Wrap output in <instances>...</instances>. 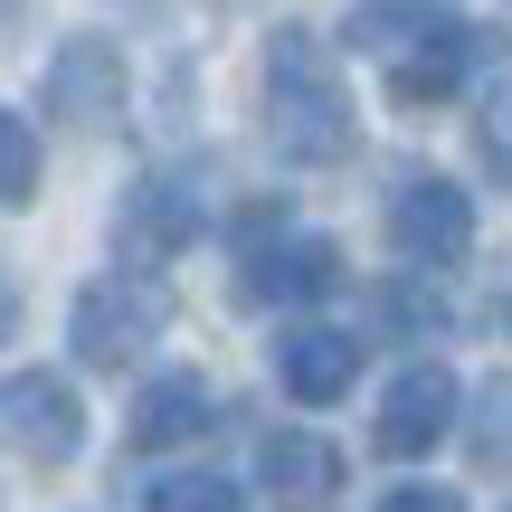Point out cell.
<instances>
[{"label": "cell", "mask_w": 512, "mask_h": 512, "mask_svg": "<svg viewBox=\"0 0 512 512\" xmlns=\"http://www.w3.org/2000/svg\"><path fill=\"white\" fill-rule=\"evenodd\" d=\"M266 143L285 152V162H304V171L351 162V143H361L351 86H342L332 48L304 29V19H285V29L266 38Z\"/></svg>", "instance_id": "6da1fadb"}, {"label": "cell", "mask_w": 512, "mask_h": 512, "mask_svg": "<svg viewBox=\"0 0 512 512\" xmlns=\"http://www.w3.org/2000/svg\"><path fill=\"white\" fill-rule=\"evenodd\" d=\"M162 332H171V285H162V275H105V285H76V313H67V351H76V361L124 370V361H143Z\"/></svg>", "instance_id": "7a4b0ae2"}, {"label": "cell", "mask_w": 512, "mask_h": 512, "mask_svg": "<svg viewBox=\"0 0 512 512\" xmlns=\"http://www.w3.org/2000/svg\"><path fill=\"white\" fill-rule=\"evenodd\" d=\"M512 57V38L503 29H484V19H446V29H427L418 48H399V67H389V105H446V95L465 86V76H484V67H503Z\"/></svg>", "instance_id": "3957f363"}, {"label": "cell", "mask_w": 512, "mask_h": 512, "mask_svg": "<svg viewBox=\"0 0 512 512\" xmlns=\"http://www.w3.org/2000/svg\"><path fill=\"white\" fill-rule=\"evenodd\" d=\"M456 408H465L456 370L418 351V361H408L399 380H389L380 418H370V446H380L389 465H408V456H427V446H446V437H456Z\"/></svg>", "instance_id": "277c9868"}, {"label": "cell", "mask_w": 512, "mask_h": 512, "mask_svg": "<svg viewBox=\"0 0 512 512\" xmlns=\"http://www.w3.org/2000/svg\"><path fill=\"white\" fill-rule=\"evenodd\" d=\"M389 247H399L408 266H465V247H475L465 190L446 181V171H408V181L389 190Z\"/></svg>", "instance_id": "5b68a950"}, {"label": "cell", "mask_w": 512, "mask_h": 512, "mask_svg": "<svg viewBox=\"0 0 512 512\" xmlns=\"http://www.w3.org/2000/svg\"><path fill=\"white\" fill-rule=\"evenodd\" d=\"M200 181L190 171H143V181L124 190V209H114V247L133 256V266H171L190 238H200Z\"/></svg>", "instance_id": "8992f818"}, {"label": "cell", "mask_w": 512, "mask_h": 512, "mask_svg": "<svg viewBox=\"0 0 512 512\" xmlns=\"http://www.w3.org/2000/svg\"><path fill=\"white\" fill-rule=\"evenodd\" d=\"M10 446L29 465H76V446H86V399H76L57 370H10Z\"/></svg>", "instance_id": "52a82bcc"}, {"label": "cell", "mask_w": 512, "mask_h": 512, "mask_svg": "<svg viewBox=\"0 0 512 512\" xmlns=\"http://www.w3.org/2000/svg\"><path fill=\"white\" fill-rule=\"evenodd\" d=\"M38 105L57 114V124H114L124 114V48L114 38H67V48L48 57V95Z\"/></svg>", "instance_id": "ba28073f"}, {"label": "cell", "mask_w": 512, "mask_h": 512, "mask_svg": "<svg viewBox=\"0 0 512 512\" xmlns=\"http://www.w3.org/2000/svg\"><path fill=\"white\" fill-rule=\"evenodd\" d=\"M256 484H266L275 512H332V494H342V446L313 437V427H275L256 446Z\"/></svg>", "instance_id": "9c48e42d"}, {"label": "cell", "mask_w": 512, "mask_h": 512, "mask_svg": "<svg viewBox=\"0 0 512 512\" xmlns=\"http://www.w3.org/2000/svg\"><path fill=\"white\" fill-rule=\"evenodd\" d=\"M332 285H342V247L304 238V228H275L266 247H247V275H238L247 304H313V294H332Z\"/></svg>", "instance_id": "30bf717a"}, {"label": "cell", "mask_w": 512, "mask_h": 512, "mask_svg": "<svg viewBox=\"0 0 512 512\" xmlns=\"http://www.w3.org/2000/svg\"><path fill=\"white\" fill-rule=\"evenodd\" d=\"M275 380H285V399L332 408V399H351V380H361V351H351V332H332V323H294V332H275Z\"/></svg>", "instance_id": "8fae6325"}, {"label": "cell", "mask_w": 512, "mask_h": 512, "mask_svg": "<svg viewBox=\"0 0 512 512\" xmlns=\"http://www.w3.org/2000/svg\"><path fill=\"white\" fill-rule=\"evenodd\" d=\"M219 418V399H209V380H190V370H171V380H152L143 399H133V446L143 456H171V446H190L200 427Z\"/></svg>", "instance_id": "7c38bea8"}, {"label": "cell", "mask_w": 512, "mask_h": 512, "mask_svg": "<svg viewBox=\"0 0 512 512\" xmlns=\"http://www.w3.org/2000/svg\"><path fill=\"white\" fill-rule=\"evenodd\" d=\"M465 456H475L484 475H512V370H503V380H484L475 418H465Z\"/></svg>", "instance_id": "4fadbf2b"}, {"label": "cell", "mask_w": 512, "mask_h": 512, "mask_svg": "<svg viewBox=\"0 0 512 512\" xmlns=\"http://www.w3.org/2000/svg\"><path fill=\"white\" fill-rule=\"evenodd\" d=\"M427 10H437V0H361V10H351V48H418L427 38Z\"/></svg>", "instance_id": "5bb4252c"}, {"label": "cell", "mask_w": 512, "mask_h": 512, "mask_svg": "<svg viewBox=\"0 0 512 512\" xmlns=\"http://www.w3.org/2000/svg\"><path fill=\"white\" fill-rule=\"evenodd\" d=\"M0 200H10V209L38 200V124H29V114L0 124Z\"/></svg>", "instance_id": "9a60e30c"}, {"label": "cell", "mask_w": 512, "mask_h": 512, "mask_svg": "<svg viewBox=\"0 0 512 512\" xmlns=\"http://www.w3.org/2000/svg\"><path fill=\"white\" fill-rule=\"evenodd\" d=\"M143 512H247V494L228 475H171V484H152Z\"/></svg>", "instance_id": "2e32d148"}, {"label": "cell", "mask_w": 512, "mask_h": 512, "mask_svg": "<svg viewBox=\"0 0 512 512\" xmlns=\"http://www.w3.org/2000/svg\"><path fill=\"white\" fill-rule=\"evenodd\" d=\"M475 152H484V171L512 190V76H503V86H484V105H475Z\"/></svg>", "instance_id": "e0dca14e"}, {"label": "cell", "mask_w": 512, "mask_h": 512, "mask_svg": "<svg viewBox=\"0 0 512 512\" xmlns=\"http://www.w3.org/2000/svg\"><path fill=\"white\" fill-rule=\"evenodd\" d=\"M380 512H465V494H456V484H399Z\"/></svg>", "instance_id": "ac0fdd59"}, {"label": "cell", "mask_w": 512, "mask_h": 512, "mask_svg": "<svg viewBox=\"0 0 512 512\" xmlns=\"http://www.w3.org/2000/svg\"><path fill=\"white\" fill-rule=\"evenodd\" d=\"M503 512H512V503H503Z\"/></svg>", "instance_id": "d6986e66"}]
</instances>
